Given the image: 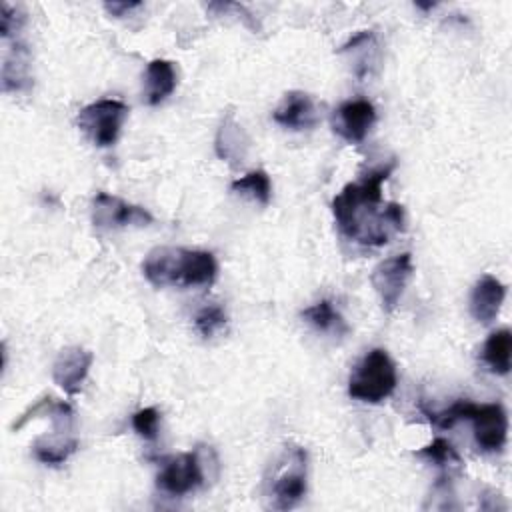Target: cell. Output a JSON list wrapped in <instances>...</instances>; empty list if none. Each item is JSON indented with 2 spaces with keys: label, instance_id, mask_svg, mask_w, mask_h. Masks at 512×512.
Returning a JSON list of instances; mask_svg holds the SVG:
<instances>
[{
  "label": "cell",
  "instance_id": "1",
  "mask_svg": "<svg viewBox=\"0 0 512 512\" xmlns=\"http://www.w3.org/2000/svg\"><path fill=\"white\" fill-rule=\"evenodd\" d=\"M396 162L378 166L362 176L360 182H350L332 200V214L338 230L364 246H382L394 234L404 232V208L396 202L382 206V184L392 174Z\"/></svg>",
  "mask_w": 512,
  "mask_h": 512
},
{
  "label": "cell",
  "instance_id": "2",
  "mask_svg": "<svg viewBox=\"0 0 512 512\" xmlns=\"http://www.w3.org/2000/svg\"><path fill=\"white\" fill-rule=\"evenodd\" d=\"M142 272L156 288L212 286L218 274V264L206 250L160 246L148 252L142 262Z\"/></svg>",
  "mask_w": 512,
  "mask_h": 512
},
{
  "label": "cell",
  "instance_id": "3",
  "mask_svg": "<svg viewBox=\"0 0 512 512\" xmlns=\"http://www.w3.org/2000/svg\"><path fill=\"white\" fill-rule=\"evenodd\" d=\"M398 382L396 366L384 348H372L356 364L348 380V394L354 400L378 404L388 398Z\"/></svg>",
  "mask_w": 512,
  "mask_h": 512
},
{
  "label": "cell",
  "instance_id": "4",
  "mask_svg": "<svg viewBox=\"0 0 512 512\" xmlns=\"http://www.w3.org/2000/svg\"><path fill=\"white\" fill-rule=\"evenodd\" d=\"M268 498L276 510L294 508L306 494V452L300 446L286 448L280 468L274 470Z\"/></svg>",
  "mask_w": 512,
  "mask_h": 512
},
{
  "label": "cell",
  "instance_id": "5",
  "mask_svg": "<svg viewBox=\"0 0 512 512\" xmlns=\"http://www.w3.org/2000/svg\"><path fill=\"white\" fill-rule=\"evenodd\" d=\"M128 116V106L120 100L104 98L84 106L78 112L80 130L100 148L112 146L118 140L120 128Z\"/></svg>",
  "mask_w": 512,
  "mask_h": 512
},
{
  "label": "cell",
  "instance_id": "6",
  "mask_svg": "<svg viewBox=\"0 0 512 512\" xmlns=\"http://www.w3.org/2000/svg\"><path fill=\"white\" fill-rule=\"evenodd\" d=\"M204 478V460L202 450L198 448L194 452H184L164 460V466L156 476V484L162 492L170 496H184L200 488L204 484Z\"/></svg>",
  "mask_w": 512,
  "mask_h": 512
},
{
  "label": "cell",
  "instance_id": "7",
  "mask_svg": "<svg viewBox=\"0 0 512 512\" xmlns=\"http://www.w3.org/2000/svg\"><path fill=\"white\" fill-rule=\"evenodd\" d=\"M412 272H414V266H412L410 252L390 256L374 266L370 274V284L376 290L384 312H392L400 304V298L404 294V288Z\"/></svg>",
  "mask_w": 512,
  "mask_h": 512
},
{
  "label": "cell",
  "instance_id": "8",
  "mask_svg": "<svg viewBox=\"0 0 512 512\" xmlns=\"http://www.w3.org/2000/svg\"><path fill=\"white\" fill-rule=\"evenodd\" d=\"M464 420L472 422L474 440L484 452H500L508 436V416L502 404H474L468 400Z\"/></svg>",
  "mask_w": 512,
  "mask_h": 512
},
{
  "label": "cell",
  "instance_id": "9",
  "mask_svg": "<svg viewBox=\"0 0 512 512\" xmlns=\"http://www.w3.org/2000/svg\"><path fill=\"white\" fill-rule=\"evenodd\" d=\"M92 222L98 228H126L148 226L152 214L136 204H130L108 192H98L92 200Z\"/></svg>",
  "mask_w": 512,
  "mask_h": 512
},
{
  "label": "cell",
  "instance_id": "10",
  "mask_svg": "<svg viewBox=\"0 0 512 512\" xmlns=\"http://www.w3.org/2000/svg\"><path fill=\"white\" fill-rule=\"evenodd\" d=\"M374 122H376V110L372 102L364 98L342 102L332 116L334 132L350 144L362 142Z\"/></svg>",
  "mask_w": 512,
  "mask_h": 512
},
{
  "label": "cell",
  "instance_id": "11",
  "mask_svg": "<svg viewBox=\"0 0 512 512\" xmlns=\"http://www.w3.org/2000/svg\"><path fill=\"white\" fill-rule=\"evenodd\" d=\"M92 360H94V356L86 348H80V346L62 348L52 364L54 384H58L70 396L78 394L88 376Z\"/></svg>",
  "mask_w": 512,
  "mask_h": 512
},
{
  "label": "cell",
  "instance_id": "12",
  "mask_svg": "<svg viewBox=\"0 0 512 512\" xmlns=\"http://www.w3.org/2000/svg\"><path fill=\"white\" fill-rule=\"evenodd\" d=\"M274 122L290 130H308L318 124V110L310 94L292 90L286 92L272 114Z\"/></svg>",
  "mask_w": 512,
  "mask_h": 512
},
{
  "label": "cell",
  "instance_id": "13",
  "mask_svg": "<svg viewBox=\"0 0 512 512\" xmlns=\"http://www.w3.org/2000/svg\"><path fill=\"white\" fill-rule=\"evenodd\" d=\"M506 296V288L504 284L492 276V274H484L472 288L470 294V314L476 322L480 324H490L496 320L502 302Z\"/></svg>",
  "mask_w": 512,
  "mask_h": 512
},
{
  "label": "cell",
  "instance_id": "14",
  "mask_svg": "<svg viewBox=\"0 0 512 512\" xmlns=\"http://www.w3.org/2000/svg\"><path fill=\"white\" fill-rule=\"evenodd\" d=\"M78 448V440L70 434V430H56L50 436H40L32 442V454L42 464H62L72 456Z\"/></svg>",
  "mask_w": 512,
  "mask_h": 512
},
{
  "label": "cell",
  "instance_id": "15",
  "mask_svg": "<svg viewBox=\"0 0 512 512\" xmlns=\"http://www.w3.org/2000/svg\"><path fill=\"white\" fill-rule=\"evenodd\" d=\"M176 88V70L170 60L154 58L146 66V102L156 106L164 102Z\"/></svg>",
  "mask_w": 512,
  "mask_h": 512
},
{
  "label": "cell",
  "instance_id": "16",
  "mask_svg": "<svg viewBox=\"0 0 512 512\" xmlns=\"http://www.w3.org/2000/svg\"><path fill=\"white\" fill-rule=\"evenodd\" d=\"M30 52L24 44H16L4 58L2 64V90L4 92H20L30 86Z\"/></svg>",
  "mask_w": 512,
  "mask_h": 512
},
{
  "label": "cell",
  "instance_id": "17",
  "mask_svg": "<svg viewBox=\"0 0 512 512\" xmlns=\"http://www.w3.org/2000/svg\"><path fill=\"white\" fill-rule=\"evenodd\" d=\"M214 146H216V154L222 160H230V162L244 160L246 150H248V138H246L242 126L230 114L220 124Z\"/></svg>",
  "mask_w": 512,
  "mask_h": 512
},
{
  "label": "cell",
  "instance_id": "18",
  "mask_svg": "<svg viewBox=\"0 0 512 512\" xmlns=\"http://www.w3.org/2000/svg\"><path fill=\"white\" fill-rule=\"evenodd\" d=\"M510 352H512V334L508 328H500L492 332L482 348V360L494 374H508L510 372Z\"/></svg>",
  "mask_w": 512,
  "mask_h": 512
},
{
  "label": "cell",
  "instance_id": "19",
  "mask_svg": "<svg viewBox=\"0 0 512 512\" xmlns=\"http://www.w3.org/2000/svg\"><path fill=\"white\" fill-rule=\"evenodd\" d=\"M302 318L314 326L316 330L320 332H330V334H336V336H342V334H348V324L346 320L342 318V314L332 306L330 300H320L312 306H308L306 310H302Z\"/></svg>",
  "mask_w": 512,
  "mask_h": 512
},
{
  "label": "cell",
  "instance_id": "20",
  "mask_svg": "<svg viewBox=\"0 0 512 512\" xmlns=\"http://www.w3.org/2000/svg\"><path fill=\"white\" fill-rule=\"evenodd\" d=\"M230 188H232V192L248 196L262 206H266L272 198V182L264 170H252V172L236 178L230 184Z\"/></svg>",
  "mask_w": 512,
  "mask_h": 512
},
{
  "label": "cell",
  "instance_id": "21",
  "mask_svg": "<svg viewBox=\"0 0 512 512\" xmlns=\"http://www.w3.org/2000/svg\"><path fill=\"white\" fill-rule=\"evenodd\" d=\"M418 456L422 458H428L430 462L442 466V468H448V470H458L462 466V458L460 454L456 452V448L444 440V438H434L430 444H426L424 448L418 450Z\"/></svg>",
  "mask_w": 512,
  "mask_h": 512
},
{
  "label": "cell",
  "instance_id": "22",
  "mask_svg": "<svg viewBox=\"0 0 512 512\" xmlns=\"http://www.w3.org/2000/svg\"><path fill=\"white\" fill-rule=\"evenodd\" d=\"M226 320V312L218 304H208L194 316V326L204 338H210L226 326Z\"/></svg>",
  "mask_w": 512,
  "mask_h": 512
},
{
  "label": "cell",
  "instance_id": "23",
  "mask_svg": "<svg viewBox=\"0 0 512 512\" xmlns=\"http://www.w3.org/2000/svg\"><path fill=\"white\" fill-rule=\"evenodd\" d=\"M158 422H160V414L156 408H142V410L134 412V416H132V428L136 430L138 436H142L146 440L156 438Z\"/></svg>",
  "mask_w": 512,
  "mask_h": 512
},
{
  "label": "cell",
  "instance_id": "24",
  "mask_svg": "<svg viewBox=\"0 0 512 512\" xmlns=\"http://www.w3.org/2000/svg\"><path fill=\"white\" fill-rule=\"evenodd\" d=\"M24 24V16L12 8L10 4H2V12H0V36L2 38H10L12 34H16Z\"/></svg>",
  "mask_w": 512,
  "mask_h": 512
},
{
  "label": "cell",
  "instance_id": "25",
  "mask_svg": "<svg viewBox=\"0 0 512 512\" xmlns=\"http://www.w3.org/2000/svg\"><path fill=\"white\" fill-rule=\"evenodd\" d=\"M138 6H140V2H106L104 4V8L114 16H124V12H130Z\"/></svg>",
  "mask_w": 512,
  "mask_h": 512
},
{
  "label": "cell",
  "instance_id": "26",
  "mask_svg": "<svg viewBox=\"0 0 512 512\" xmlns=\"http://www.w3.org/2000/svg\"><path fill=\"white\" fill-rule=\"evenodd\" d=\"M416 6L422 8V10H430V8H434L436 4H434V2H416Z\"/></svg>",
  "mask_w": 512,
  "mask_h": 512
}]
</instances>
